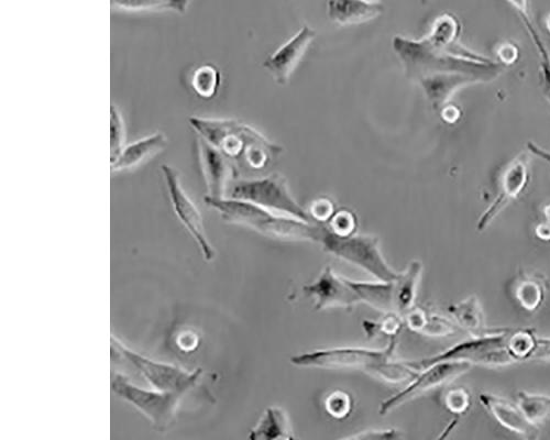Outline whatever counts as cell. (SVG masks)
<instances>
[{"label":"cell","instance_id":"13","mask_svg":"<svg viewBox=\"0 0 550 440\" xmlns=\"http://www.w3.org/2000/svg\"><path fill=\"white\" fill-rule=\"evenodd\" d=\"M528 181H530L528 158L517 157L505 169L500 182L499 194L480 217L478 230L486 229L504 211L506 206L516 200L525 190Z\"/></svg>","mask_w":550,"mask_h":440},{"label":"cell","instance_id":"11","mask_svg":"<svg viewBox=\"0 0 550 440\" xmlns=\"http://www.w3.org/2000/svg\"><path fill=\"white\" fill-rule=\"evenodd\" d=\"M470 363L464 361H442L418 372L409 387L385 400L380 406V414L387 415L401 405L418 396L447 384L468 372Z\"/></svg>","mask_w":550,"mask_h":440},{"label":"cell","instance_id":"20","mask_svg":"<svg viewBox=\"0 0 550 440\" xmlns=\"http://www.w3.org/2000/svg\"><path fill=\"white\" fill-rule=\"evenodd\" d=\"M360 303H366L384 313H396L394 282L352 281Z\"/></svg>","mask_w":550,"mask_h":440},{"label":"cell","instance_id":"34","mask_svg":"<svg viewBox=\"0 0 550 440\" xmlns=\"http://www.w3.org/2000/svg\"><path fill=\"white\" fill-rule=\"evenodd\" d=\"M527 360L550 361V339L535 337L533 348Z\"/></svg>","mask_w":550,"mask_h":440},{"label":"cell","instance_id":"25","mask_svg":"<svg viewBox=\"0 0 550 440\" xmlns=\"http://www.w3.org/2000/svg\"><path fill=\"white\" fill-rule=\"evenodd\" d=\"M220 73L213 65H202L192 76V87L197 96L211 99L218 93Z\"/></svg>","mask_w":550,"mask_h":440},{"label":"cell","instance_id":"6","mask_svg":"<svg viewBox=\"0 0 550 440\" xmlns=\"http://www.w3.org/2000/svg\"><path fill=\"white\" fill-rule=\"evenodd\" d=\"M112 391L119 399L134 406L160 433L167 432L173 425L184 398V395L178 393L140 388L124 374L117 372L112 376Z\"/></svg>","mask_w":550,"mask_h":440},{"label":"cell","instance_id":"19","mask_svg":"<svg viewBox=\"0 0 550 440\" xmlns=\"http://www.w3.org/2000/svg\"><path fill=\"white\" fill-rule=\"evenodd\" d=\"M249 438L255 440L293 438L288 414H286L281 407H269L261 416L256 427L252 429Z\"/></svg>","mask_w":550,"mask_h":440},{"label":"cell","instance_id":"40","mask_svg":"<svg viewBox=\"0 0 550 440\" xmlns=\"http://www.w3.org/2000/svg\"><path fill=\"white\" fill-rule=\"evenodd\" d=\"M366 2H368V3H378L379 0H366Z\"/></svg>","mask_w":550,"mask_h":440},{"label":"cell","instance_id":"30","mask_svg":"<svg viewBox=\"0 0 550 440\" xmlns=\"http://www.w3.org/2000/svg\"><path fill=\"white\" fill-rule=\"evenodd\" d=\"M326 409L330 415L336 418L346 417L351 410L349 395L341 391L330 394L326 401Z\"/></svg>","mask_w":550,"mask_h":440},{"label":"cell","instance_id":"7","mask_svg":"<svg viewBox=\"0 0 550 440\" xmlns=\"http://www.w3.org/2000/svg\"><path fill=\"white\" fill-rule=\"evenodd\" d=\"M228 197L259 205L273 213L312 223L311 215L294 200L288 182L280 174H272L262 179L235 180L233 185H229Z\"/></svg>","mask_w":550,"mask_h":440},{"label":"cell","instance_id":"32","mask_svg":"<svg viewBox=\"0 0 550 440\" xmlns=\"http://www.w3.org/2000/svg\"><path fill=\"white\" fill-rule=\"evenodd\" d=\"M334 216V206L332 202L325 200H318L314 202L311 208V217L319 223H329V220Z\"/></svg>","mask_w":550,"mask_h":440},{"label":"cell","instance_id":"35","mask_svg":"<svg viewBox=\"0 0 550 440\" xmlns=\"http://www.w3.org/2000/svg\"><path fill=\"white\" fill-rule=\"evenodd\" d=\"M519 15L524 22V25L531 24L530 16V0H505Z\"/></svg>","mask_w":550,"mask_h":440},{"label":"cell","instance_id":"5","mask_svg":"<svg viewBox=\"0 0 550 440\" xmlns=\"http://www.w3.org/2000/svg\"><path fill=\"white\" fill-rule=\"evenodd\" d=\"M325 251L362 270L383 282H394L400 273L395 272L385 261L377 237L365 235H339L327 226H321L318 239Z\"/></svg>","mask_w":550,"mask_h":440},{"label":"cell","instance_id":"33","mask_svg":"<svg viewBox=\"0 0 550 440\" xmlns=\"http://www.w3.org/2000/svg\"><path fill=\"white\" fill-rule=\"evenodd\" d=\"M446 404L451 412L462 413L469 406V395L465 391L456 390L447 395Z\"/></svg>","mask_w":550,"mask_h":440},{"label":"cell","instance_id":"21","mask_svg":"<svg viewBox=\"0 0 550 440\" xmlns=\"http://www.w3.org/2000/svg\"><path fill=\"white\" fill-rule=\"evenodd\" d=\"M423 266L420 261H413L409 269L400 273L394 281L395 311L398 314L409 313L416 299L418 283L422 277Z\"/></svg>","mask_w":550,"mask_h":440},{"label":"cell","instance_id":"14","mask_svg":"<svg viewBox=\"0 0 550 440\" xmlns=\"http://www.w3.org/2000/svg\"><path fill=\"white\" fill-rule=\"evenodd\" d=\"M315 37L316 31L305 26L264 62V68L270 72L275 82L280 85L289 82Z\"/></svg>","mask_w":550,"mask_h":440},{"label":"cell","instance_id":"4","mask_svg":"<svg viewBox=\"0 0 550 440\" xmlns=\"http://www.w3.org/2000/svg\"><path fill=\"white\" fill-rule=\"evenodd\" d=\"M513 329L492 330L489 334L473 336L471 339L451 347L434 357L409 362L417 371L442 361H464L489 367L510 366L519 362L513 354L510 340Z\"/></svg>","mask_w":550,"mask_h":440},{"label":"cell","instance_id":"37","mask_svg":"<svg viewBox=\"0 0 550 440\" xmlns=\"http://www.w3.org/2000/svg\"><path fill=\"white\" fill-rule=\"evenodd\" d=\"M527 149L530 151L534 156L543 159L550 165V152L543 149L542 147H539L536 145V143L530 141L527 142Z\"/></svg>","mask_w":550,"mask_h":440},{"label":"cell","instance_id":"27","mask_svg":"<svg viewBox=\"0 0 550 440\" xmlns=\"http://www.w3.org/2000/svg\"><path fill=\"white\" fill-rule=\"evenodd\" d=\"M125 124L115 105L110 108V154L115 159L125 147Z\"/></svg>","mask_w":550,"mask_h":440},{"label":"cell","instance_id":"22","mask_svg":"<svg viewBox=\"0 0 550 440\" xmlns=\"http://www.w3.org/2000/svg\"><path fill=\"white\" fill-rule=\"evenodd\" d=\"M451 316L456 319L457 324L468 330L473 336L489 334L492 330L486 327L484 315L478 297L472 295L465 301L449 307Z\"/></svg>","mask_w":550,"mask_h":440},{"label":"cell","instance_id":"38","mask_svg":"<svg viewBox=\"0 0 550 440\" xmlns=\"http://www.w3.org/2000/svg\"><path fill=\"white\" fill-rule=\"evenodd\" d=\"M537 234L543 239H550V224L539 226L537 229Z\"/></svg>","mask_w":550,"mask_h":440},{"label":"cell","instance_id":"10","mask_svg":"<svg viewBox=\"0 0 550 440\" xmlns=\"http://www.w3.org/2000/svg\"><path fill=\"white\" fill-rule=\"evenodd\" d=\"M161 170L165 183H167L170 201L176 217L189 231L196 245L200 247L204 259L213 261L216 253L206 235L202 214L191 200V197L185 192L179 172L167 164L162 165Z\"/></svg>","mask_w":550,"mask_h":440},{"label":"cell","instance_id":"2","mask_svg":"<svg viewBox=\"0 0 550 440\" xmlns=\"http://www.w3.org/2000/svg\"><path fill=\"white\" fill-rule=\"evenodd\" d=\"M190 124L198 137L211 143L233 163L237 178L240 168L261 170L282 148L273 145L260 132L237 120L192 116Z\"/></svg>","mask_w":550,"mask_h":440},{"label":"cell","instance_id":"31","mask_svg":"<svg viewBox=\"0 0 550 440\" xmlns=\"http://www.w3.org/2000/svg\"><path fill=\"white\" fill-rule=\"evenodd\" d=\"M456 332V326L439 316H427L421 333L429 336H446Z\"/></svg>","mask_w":550,"mask_h":440},{"label":"cell","instance_id":"9","mask_svg":"<svg viewBox=\"0 0 550 440\" xmlns=\"http://www.w3.org/2000/svg\"><path fill=\"white\" fill-rule=\"evenodd\" d=\"M395 340L384 350L366 348H333L306 352L291 359L293 365L306 368L365 370L368 373L378 363L393 356Z\"/></svg>","mask_w":550,"mask_h":440},{"label":"cell","instance_id":"39","mask_svg":"<svg viewBox=\"0 0 550 440\" xmlns=\"http://www.w3.org/2000/svg\"><path fill=\"white\" fill-rule=\"evenodd\" d=\"M546 216L549 219L550 222V206L546 209Z\"/></svg>","mask_w":550,"mask_h":440},{"label":"cell","instance_id":"18","mask_svg":"<svg viewBox=\"0 0 550 440\" xmlns=\"http://www.w3.org/2000/svg\"><path fill=\"white\" fill-rule=\"evenodd\" d=\"M168 145V138L162 132L141 138L129 143L118 156L112 160L114 172L130 170L149 160Z\"/></svg>","mask_w":550,"mask_h":440},{"label":"cell","instance_id":"23","mask_svg":"<svg viewBox=\"0 0 550 440\" xmlns=\"http://www.w3.org/2000/svg\"><path fill=\"white\" fill-rule=\"evenodd\" d=\"M191 0H112L115 8L126 11H174L185 14Z\"/></svg>","mask_w":550,"mask_h":440},{"label":"cell","instance_id":"1","mask_svg":"<svg viewBox=\"0 0 550 440\" xmlns=\"http://www.w3.org/2000/svg\"><path fill=\"white\" fill-rule=\"evenodd\" d=\"M393 48L404 64L407 77L417 83L447 75H469L480 83L490 82L503 68L498 62L465 49L458 41L444 44L429 36L420 41L395 37Z\"/></svg>","mask_w":550,"mask_h":440},{"label":"cell","instance_id":"17","mask_svg":"<svg viewBox=\"0 0 550 440\" xmlns=\"http://www.w3.org/2000/svg\"><path fill=\"white\" fill-rule=\"evenodd\" d=\"M382 11V5L366 0H327V15L339 26L365 24L379 17Z\"/></svg>","mask_w":550,"mask_h":440},{"label":"cell","instance_id":"36","mask_svg":"<svg viewBox=\"0 0 550 440\" xmlns=\"http://www.w3.org/2000/svg\"><path fill=\"white\" fill-rule=\"evenodd\" d=\"M350 438L354 439H399L402 438V435L394 429H389V431H367L362 432L359 435L351 436Z\"/></svg>","mask_w":550,"mask_h":440},{"label":"cell","instance_id":"16","mask_svg":"<svg viewBox=\"0 0 550 440\" xmlns=\"http://www.w3.org/2000/svg\"><path fill=\"white\" fill-rule=\"evenodd\" d=\"M480 401L503 427L528 439L537 438V425L527 420L519 405L515 406L500 396L482 393Z\"/></svg>","mask_w":550,"mask_h":440},{"label":"cell","instance_id":"3","mask_svg":"<svg viewBox=\"0 0 550 440\" xmlns=\"http://www.w3.org/2000/svg\"><path fill=\"white\" fill-rule=\"evenodd\" d=\"M204 202L214 208L225 222L255 230L269 238L318 242L321 236V226L273 213L267 208L237 198L206 195Z\"/></svg>","mask_w":550,"mask_h":440},{"label":"cell","instance_id":"29","mask_svg":"<svg viewBox=\"0 0 550 440\" xmlns=\"http://www.w3.org/2000/svg\"><path fill=\"white\" fill-rule=\"evenodd\" d=\"M328 228L335 231L339 235H351L355 234L357 227V218L354 214L348 211H340L334 214L332 219L329 220Z\"/></svg>","mask_w":550,"mask_h":440},{"label":"cell","instance_id":"15","mask_svg":"<svg viewBox=\"0 0 550 440\" xmlns=\"http://www.w3.org/2000/svg\"><path fill=\"white\" fill-rule=\"evenodd\" d=\"M198 151L205 176L208 195L214 198L226 197L231 181L237 179L233 163L224 153L220 152L211 143L198 137Z\"/></svg>","mask_w":550,"mask_h":440},{"label":"cell","instance_id":"24","mask_svg":"<svg viewBox=\"0 0 550 440\" xmlns=\"http://www.w3.org/2000/svg\"><path fill=\"white\" fill-rule=\"evenodd\" d=\"M517 405H519L527 420L535 425L545 423L550 418L549 395L521 391L517 393Z\"/></svg>","mask_w":550,"mask_h":440},{"label":"cell","instance_id":"26","mask_svg":"<svg viewBox=\"0 0 550 440\" xmlns=\"http://www.w3.org/2000/svg\"><path fill=\"white\" fill-rule=\"evenodd\" d=\"M516 297L527 311H535L544 299L543 285L532 279L524 280L517 286Z\"/></svg>","mask_w":550,"mask_h":440},{"label":"cell","instance_id":"28","mask_svg":"<svg viewBox=\"0 0 550 440\" xmlns=\"http://www.w3.org/2000/svg\"><path fill=\"white\" fill-rule=\"evenodd\" d=\"M528 33H530L531 38L537 48L539 53V58H541V72L543 77V83L546 88L547 94H550V57L549 52L545 46V43L539 33L535 29L533 22L531 24L525 25Z\"/></svg>","mask_w":550,"mask_h":440},{"label":"cell","instance_id":"8","mask_svg":"<svg viewBox=\"0 0 550 440\" xmlns=\"http://www.w3.org/2000/svg\"><path fill=\"white\" fill-rule=\"evenodd\" d=\"M112 345L142 374V377L149 382L153 389L185 395L203 377L201 368L187 371L172 365V363L153 360L132 350L115 336H112Z\"/></svg>","mask_w":550,"mask_h":440},{"label":"cell","instance_id":"41","mask_svg":"<svg viewBox=\"0 0 550 440\" xmlns=\"http://www.w3.org/2000/svg\"><path fill=\"white\" fill-rule=\"evenodd\" d=\"M548 28H549V30H550V18H549V20H548Z\"/></svg>","mask_w":550,"mask_h":440},{"label":"cell","instance_id":"12","mask_svg":"<svg viewBox=\"0 0 550 440\" xmlns=\"http://www.w3.org/2000/svg\"><path fill=\"white\" fill-rule=\"evenodd\" d=\"M303 292L313 297L315 308L319 311L334 307H351L360 303L352 281L341 277L329 267L313 284L305 285Z\"/></svg>","mask_w":550,"mask_h":440}]
</instances>
